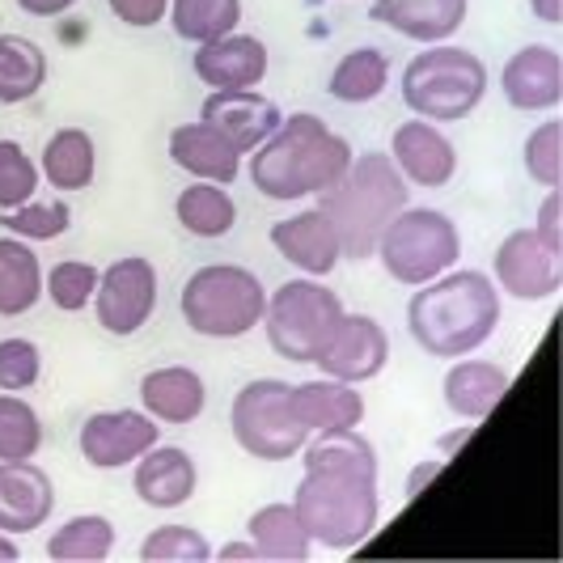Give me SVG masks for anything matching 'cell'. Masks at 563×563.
<instances>
[{
    "mask_svg": "<svg viewBox=\"0 0 563 563\" xmlns=\"http://www.w3.org/2000/svg\"><path fill=\"white\" fill-rule=\"evenodd\" d=\"M47 85V52L26 34H0V107H22Z\"/></svg>",
    "mask_w": 563,
    "mask_h": 563,
    "instance_id": "1f68e13d",
    "label": "cell"
},
{
    "mask_svg": "<svg viewBox=\"0 0 563 563\" xmlns=\"http://www.w3.org/2000/svg\"><path fill=\"white\" fill-rule=\"evenodd\" d=\"M157 441H162V423L148 411H132V407L93 411L77 432V450L93 471H123Z\"/></svg>",
    "mask_w": 563,
    "mask_h": 563,
    "instance_id": "7c38bea8",
    "label": "cell"
},
{
    "mask_svg": "<svg viewBox=\"0 0 563 563\" xmlns=\"http://www.w3.org/2000/svg\"><path fill=\"white\" fill-rule=\"evenodd\" d=\"M56 512V483L43 466L30 462H0V530L4 534H34Z\"/></svg>",
    "mask_w": 563,
    "mask_h": 563,
    "instance_id": "ac0fdd59",
    "label": "cell"
},
{
    "mask_svg": "<svg viewBox=\"0 0 563 563\" xmlns=\"http://www.w3.org/2000/svg\"><path fill=\"white\" fill-rule=\"evenodd\" d=\"M208 407V386L191 365H162L141 377V411L166 428L196 423Z\"/></svg>",
    "mask_w": 563,
    "mask_h": 563,
    "instance_id": "603a6c76",
    "label": "cell"
},
{
    "mask_svg": "<svg viewBox=\"0 0 563 563\" xmlns=\"http://www.w3.org/2000/svg\"><path fill=\"white\" fill-rule=\"evenodd\" d=\"M441 471H445V462H441V457H428V462H420V466L407 475V500H416V496H420L423 487L437 479Z\"/></svg>",
    "mask_w": 563,
    "mask_h": 563,
    "instance_id": "f6af8a7d",
    "label": "cell"
},
{
    "mask_svg": "<svg viewBox=\"0 0 563 563\" xmlns=\"http://www.w3.org/2000/svg\"><path fill=\"white\" fill-rule=\"evenodd\" d=\"M0 229L26 242H56L73 229V208L64 199H30L22 208L0 212Z\"/></svg>",
    "mask_w": 563,
    "mask_h": 563,
    "instance_id": "74e56055",
    "label": "cell"
},
{
    "mask_svg": "<svg viewBox=\"0 0 563 563\" xmlns=\"http://www.w3.org/2000/svg\"><path fill=\"white\" fill-rule=\"evenodd\" d=\"M13 4H18L26 18H43V22H47V18H64L68 9H77V0H13Z\"/></svg>",
    "mask_w": 563,
    "mask_h": 563,
    "instance_id": "ee69618b",
    "label": "cell"
},
{
    "mask_svg": "<svg viewBox=\"0 0 563 563\" xmlns=\"http://www.w3.org/2000/svg\"><path fill=\"white\" fill-rule=\"evenodd\" d=\"M38 162L26 153V144L18 141H0V212L9 208H22L38 196Z\"/></svg>",
    "mask_w": 563,
    "mask_h": 563,
    "instance_id": "f35d334b",
    "label": "cell"
},
{
    "mask_svg": "<svg viewBox=\"0 0 563 563\" xmlns=\"http://www.w3.org/2000/svg\"><path fill=\"white\" fill-rule=\"evenodd\" d=\"M98 267L85 258H59L52 272H43V297L56 306L59 313H81L93 306L98 292Z\"/></svg>",
    "mask_w": 563,
    "mask_h": 563,
    "instance_id": "8d00e7d4",
    "label": "cell"
},
{
    "mask_svg": "<svg viewBox=\"0 0 563 563\" xmlns=\"http://www.w3.org/2000/svg\"><path fill=\"white\" fill-rule=\"evenodd\" d=\"M199 487V466L196 457L183 450V445H153L148 453H141L132 462V492L141 496L144 508H183Z\"/></svg>",
    "mask_w": 563,
    "mask_h": 563,
    "instance_id": "ffe728a7",
    "label": "cell"
},
{
    "mask_svg": "<svg viewBox=\"0 0 563 563\" xmlns=\"http://www.w3.org/2000/svg\"><path fill=\"white\" fill-rule=\"evenodd\" d=\"M157 292H162V280H157L153 258H144V254L114 258L111 267H102V276H98L93 318L114 339L141 335L157 313Z\"/></svg>",
    "mask_w": 563,
    "mask_h": 563,
    "instance_id": "30bf717a",
    "label": "cell"
},
{
    "mask_svg": "<svg viewBox=\"0 0 563 563\" xmlns=\"http://www.w3.org/2000/svg\"><path fill=\"white\" fill-rule=\"evenodd\" d=\"M43 450V420L22 395L0 390V462H30Z\"/></svg>",
    "mask_w": 563,
    "mask_h": 563,
    "instance_id": "e575fe53",
    "label": "cell"
},
{
    "mask_svg": "<svg viewBox=\"0 0 563 563\" xmlns=\"http://www.w3.org/2000/svg\"><path fill=\"white\" fill-rule=\"evenodd\" d=\"M38 377H43V347L22 335L0 339V390L26 395L38 386Z\"/></svg>",
    "mask_w": 563,
    "mask_h": 563,
    "instance_id": "60d3db41",
    "label": "cell"
},
{
    "mask_svg": "<svg viewBox=\"0 0 563 563\" xmlns=\"http://www.w3.org/2000/svg\"><path fill=\"white\" fill-rule=\"evenodd\" d=\"M500 93L512 111H555L563 102V56L547 43H526L508 56Z\"/></svg>",
    "mask_w": 563,
    "mask_h": 563,
    "instance_id": "2e32d148",
    "label": "cell"
},
{
    "mask_svg": "<svg viewBox=\"0 0 563 563\" xmlns=\"http://www.w3.org/2000/svg\"><path fill=\"white\" fill-rule=\"evenodd\" d=\"M292 508L306 521L313 547L327 551H356L361 542L377 534L382 526V487L377 479H361V475H331V471H306L297 492H292Z\"/></svg>",
    "mask_w": 563,
    "mask_h": 563,
    "instance_id": "5b68a950",
    "label": "cell"
},
{
    "mask_svg": "<svg viewBox=\"0 0 563 563\" xmlns=\"http://www.w3.org/2000/svg\"><path fill=\"white\" fill-rule=\"evenodd\" d=\"M306 471H331V475H361V479H382L377 450L361 428H335V432H313L306 450L297 453Z\"/></svg>",
    "mask_w": 563,
    "mask_h": 563,
    "instance_id": "f1b7e54d",
    "label": "cell"
},
{
    "mask_svg": "<svg viewBox=\"0 0 563 563\" xmlns=\"http://www.w3.org/2000/svg\"><path fill=\"white\" fill-rule=\"evenodd\" d=\"M191 68L208 89H258L272 73V52L263 38L233 30L225 38L199 43Z\"/></svg>",
    "mask_w": 563,
    "mask_h": 563,
    "instance_id": "e0dca14e",
    "label": "cell"
},
{
    "mask_svg": "<svg viewBox=\"0 0 563 563\" xmlns=\"http://www.w3.org/2000/svg\"><path fill=\"white\" fill-rule=\"evenodd\" d=\"M390 89V56L382 47H352L331 68L327 93L343 107H368Z\"/></svg>",
    "mask_w": 563,
    "mask_h": 563,
    "instance_id": "4dcf8cb0",
    "label": "cell"
},
{
    "mask_svg": "<svg viewBox=\"0 0 563 563\" xmlns=\"http://www.w3.org/2000/svg\"><path fill=\"white\" fill-rule=\"evenodd\" d=\"M114 551V521L102 512H77L47 538V560L56 563H102Z\"/></svg>",
    "mask_w": 563,
    "mask_h": 563,
    "instance_id": "d6a6232c",
    "label": "cell"
},
{
    "mask_svg": "<svg viewBox=\"0 0 563 563\" xmlns=\"http://www.w3.org/2000/svg\"><path fill=\"white\" fill-rule=\"evenodd\" d=\"M373 258L382 263V272L395 284L420 288V284L437 280L450 267H457V258H462V233H457L450 212L407 203L395 221L382 229Z\"/></svg>",
    "mask_w": 563,
    "mask_h": 563,
    "instance_id": "ba28073f",
    "label": "cell"
},
{
    "mask_svg": "<svg viewBox=\"0 0 563 563\" xmlns=\"http://www.w3.org/2000/svg\"><path fill=\"white\" fill-rule=\"evenodd\" d=\"M144 563H208L212 542L196 526H162L141 542Z\"/></svg>",
    "mask_w": 563,
    "mask_h": 563,
    "instance_id": "ab89813d",
    "label": "cell"
},
{
    "mask_svg": "<svg viewBox=\"0 0 563 563\" xmlns=\"http://www.w3.org/2000/svg\"><path fill=\"white\" fill-rule=\"evenodd\" d=\"M530 13H534L542 26H560V22H563V0H530Z\"/></svg>",
    "mask_w": 563,
    "mask_h": 563,
    "instance_id": "bcb514c9",
    "label": "cell"
},
{
    "mask_svg": "<svg viewBox=\"0 0 563 563\" xmlns=\"http://www.w3.org/2000/svg\"><path fill=\"white\" fill-rule=\"evenodd\" d=\"M174 217L199 242H221L238 225V199H233V191H229L225 183L191 178L178 191V199H174Z\"/></svg>",
    "mask_w": 563,
    "mask_h": 563,
    "instance_id": "83f0119b",
    "label": "cell"
},
{
    "mask_svg": "<svg viewBox=\"0 0 563 563\" xmlns=\"http://www.w3.org/2000/svg\"><path fill=\"white\" fill-rule=\"evenodd\" d=\"M178 313L199 339H246L263 327L267 288L242 263H203L183 280Z\"/></svg>",
    "mask_w": 563,
    "mask_h": 563,
    "instance_id": "8992f818",
    "label": "cell"
},
{
    "mask_svg": "<svg viewBox=\"0 0 563 563\" xmlns=\"http://www.w3.org/2000/svg\"><path fill=\"white\" fill-rule=\"evenodd\" d=\"M18 555H22V551H18V542H13V534H4V530H0V560L9 563V560H18Z\"/></svg>",
    "mask_w": 563,
    "mask_h": 563,
    "instance_id": "681fc988",
    "label": "cell"
},
{
    "mask_svg": "<svg viewBox=\"0 0 563 563\" xmlns=\"http://www.w3.org/2000/svg\"><path fill=\"white\" fill-rule=\"evenodd\" d=\"M313 365L322 368V377H335L347 386H365L373 377H382L390 365V335L373 313L343 310L335 335L327 339V347L318 352Z\"/></svg>",
    "mask_w": 563,
    "mask_h": 563,
    "instance_id": "4fadbf2b",
    "label": "cell"
},
{
    "mask_svg": "<svg viewBox=\"0 0 563 563\" xmlns=\"http://www.w3.org/2000/svg\"><path fill=\"white\" fill-rule=\"evenodd\" d=\"M292 382L254 377L229 402V432L254 462H288L306 450L310 432L292 411Z\"/></svg>",
    "mask_w": 563,
    "mask_h": 563,
    "instance_id": "9c48e42d",
    "label": "cell"
},
{
    "mask_svg": "<svg viewBox=\"0 0 563 563\" xmlns=\"http://www.w3.org/2000/svg\"><path fill=\"white\" fill-rule=\"evenodd\" d=\"M166 22L183 43H212L242 26V0H169Z\"/></svg>",
    "mask_w": 563,
    "mask_h": 563,
    "instance_id": "836d02e7",
    "label": "cell"
},
{
    "mask_svg": "<svg viewBox=\"0 0 563 563\" xmlns=\"http://www.w3.org/2000/svg\"><path fill=\"white\" fill-rule=\"evenodd\" d=\"M563 251L547 246L534 229H512L505 242L496 246L492 258V280L500 288V297L512 301H551L560 292L563 272H560Z\"/></svg>",
    "mask_w": 563,
    "mask_h": 563,
    "instance_id": "8fae6325",
    "label": "cell"
},
{
    "mask_svg": "<svg viewBox=\"0 0 563 563\" xmlns=\"http://www.w3.org/2000/svg\"><path fill=\"white\" fill-rule=\"evenodd\" d=\"M560 212H563V196L560 191H547L542 196V203H538V212H534V233L547 242V246H555V251H563V221H560Z\"/></svg>",
    "mask_w": 563,
    "mask_h": 563,
    "instance_id": "7bdbcfd3",
    "label": "cell"
},
{
    "mask_svg": "<svg viewBox=\"0 0 563 563\" xmlns=\"http://www.w3.org/2000/svg\"><path fill=\"white\" fill-rule=\"evenodd\" d=\"M487 85H492V73L471 47L428 43L420 56L407 59V68L398 77V93H402V107L416 119L462 123L483 107Z\"/></svg>",
    "mask_w": 563,
    "mask_h": 563,
    "instance_id": "277c9868",
    "label": "cell"
},
{
    "mask_svg": "<svg viewBox=\"0 0 563 563\" xmlns=\"http://www.w3.org/2000/svg\"><path fill=\"white\" fill-rule=\"evenodd\" d=\"M407 203H411L407 178L398 174L390 153H377V148L356 153L335 187L318 196V208L331 217L339 233L343 258H352V263L373 258L382 229L390 225Z\"/></svg>",
    "mask_w": 563,
    "mask_h": 563,
    "instance_id": "3957f363",
    "label": "cell"
},
{
    "mask_svg": "<svg viewBox=\"0 0 563 563\" xmlns=\"http://www.w3.org/2000/svg\"><path fill=\"white\" fill-rule=\"evenodd\" d=\"M521 166L542 191H560L563 187V119L551 114L542 119L534 132L521 144Z\"/></svg>",
    "mask_w": 563,
    "mask_h": 563,
    "instance_id": "d590c367",
    "label": "cell"
},
{
    "mask_svg": "<svg viewBox=\"0 0 563 563\" xmlns=\"http://www.w3.org/2000/svg\"><path fill=\"white\" fill-rule=\"evenodd\" d=\"M212 555H217V560H258V547H254L251 538H246V542H225V547H221V551H212Z\"/></svg>",
    "mask_w": 563,
    "mask_h": 563,
    "instance_id": "7dc6e473",
    "label": "cell"
},
{
    "mask_svg": "<svg viewBox=\"0 0 563 563\" xmlns=\"http://www.w3.org/2000/svg\"><path fill=\"white\" fill-rule=\"evenodd\" d=\"M441 395L457 420L483 423L508 395V373L496 361H471V356H457L445 368V382H441Z\"/></svg>",
    "mask_w": 563,
    "mask_h": 563,
    "instance_id": "cb8c5ba5",
    "label": "cell"
},
{
    "mask_svg": "<svg viewBox=\"0 0 563 563\" xmlns=\"http://www.w3.org/2000/svg\"><path fill=\"white\" fill-rule=\"evenodd\" d=\"M267 238H272V251L280 254L284 263H292L301 276H318L322 280V276H331L339 263H343L339 233L331 225V217L318 203L276 221Z\"/></svg>",
    "mask_w": 563,
    "mask_h": 563,
    "instance_id": "9a60e30c",
    "label": "cell"
},
{
    "mask_svg": "<svg viewBox=\"0 0 563 563\" xmlns=\"http://www.w3.org/2000/svg\"><path fill=\"white\" fill-rule=\"evenodd\" d=\"M292 411L306 423V432H335V428H361L365 423V395L361 386H347L335 377H313L292 386Z\"/></svg>",
    "mask_w": 563,
    "mask_h": 563,
    "instance_id": "d4e9b609",
    "label": "cell"
},
{
    "mask_svg": "<svg viewBox=\"0 0 563 563\" xmlns=\"http://www.w3.org/2000/svg\"><path fill=\"white\" fill-rule=\"evenodd\" d=\"M38 174L52 191H89L98 174V144L85 128H59L43 144Z\"/></svg>",
    "mask_w": 563,
    "mask_h": 563,
    "instance_id": "484cf974",
    "label": "cell"
},
{
    "mask_svg": "<svg viewBox=\"0 0 563 563\" xmlns=\"http://www.w3.org/2000/svg\"><path fill=\"white\" fill-rule=\"evenodd\" d=\"M471 432H475V428H457V432H450V437H441V453H453L462 441H471Z\"/></svg>",
    "mask_w": 563,
    "mask_h": 563,
    "instance_id": "c3c4849f",
    "label": "cell"
},
{
    "mask_svg": "<svg viewBox=\"0 0 563 563\" xmlns=\"http://www.w3.org/2000/svg\"><path fill=\"white\" fill-rule=\"evenodd\" d=\"M43 301V263L34 242L4 233L0 238V318H22Z\"/></svg>",
    "mask_w": 563,
    "mask_h": 563,
    "instance_id": "f546056e",
    "label": "cell"
},
{
    "mask_svg": "<svg viewBox=\"0 0 563 563\" xmlns=\"http://www.w3.org/2000/svg\"><path fill=\"white\" fill-rule=\"evenodd\" d=\"M343 310L347 306L331 284H322L318 276H297V280H284L280 288L267 292L263 331H267V343L280 361L313 365L318 352L327 347V339L335 335Z\"/></svg>",
    "mask_w": 563,
    "mask_h": 563,
    "instance_id": "52a82bcc",
    "label": "cell"
},
{
    "mask_svg": "<svg viewBox=\"0 0 563 563\" xmlns=\"http://www.w3.org/2000/svg\"><path fill=\"white\" fill-rule=\"evenodd\" d=\"M107 9H111L123 26L153 30V26H162V22H166L169 0H107Z\"/></svg>",
    "mask_w": 563,
    "mask_h": 563,
    "instance_id": "b9f144b4",
    "label": "cell"
},
{
    "mask_svg": "<svg viewBox=\"0 0 563 563\" xmlns=\"http://www.w3.org/2000/svg\"><path fill=\"white\" fill-rule=\"evenodd\" d=\"M246 538L258 547V560L276 563H306L313 555V538L306 530V521L297 517L292 500H276L251 512L246 521Z\"/></svg>",
    "mask_w": 563,
    "mask_h": 563,
    "instance_id": "4316f807",
    "label": "cell"
},
{
    "mask_svg": "<svg viewBox=\"0 0 563 563\" xmlns=\"http://www.w3.org/2000/svg\"><path fill=\"white\" fill-rule=\"evenodd\" d=\"M500 318L505 297L496 280L475 267H450L445 276L420 284L407 301V331L432 361L475 356L496 335Z\"/></svg>",
    "mask_w": 563,
    "mask_h": 563,
    "instance_id": "6da1fadb",
    "label": "cell"
},
{
    "mask_svg": "<svg viewBox=\"0 0 563 563\" xmlns=\"http://www.w3.org/2000/svg\"><path fill=\"white\" fill-rule=\"evenodd\" d=\"M199 119H208L212 128H221L229 141H233V148L246 157L251 148H258V144L280 128L284 111L272 98H263L258 89H212L203 98V107H199Z\"/></svg>",
    "mask_w": 563,
    "mask_h": 563,
    "instance_id": "d6986e66",
    "label": "cell"
},
{
    "mask_svg": "<svg viewBox=\"0 0 563 563\" xmlns=\"http://www.w3.org/2000/svg\"><path fill=\"white\" fill-rule=\"evenodd\" d=\"M169 162L183 169L187 178H203V183H225L233 187L242 174V153L233 148L221 128H212L208 119L196 123H178L169 132Z\"/></svg>",
    "mask_w": 563,
    "mask_h": 563,
    "instance_id": "44dd1931",
    "label": "cell"
},
{
    "mask_svg": "<svg viewBox=\"0 0 563 563\" xmlns=\"http://www.w3.org/2000/svg\"><path fill=\"white\" fill-rule=\"evenodd\" d=\"M390 162L407 178V187L441 191L457 174V144L441 132V123H428V119L411 114L407 123H398L395 136H390Z\"/></svg>",
    "mask_w": 563,
    "mask_h": 563,
    "instance_id": "5bb4252c",
    "label": "cell"
},
{
    "mask_svg": "<svg viewBox=\"0 0 563 563\" xmlns=\"http://www.w3.org/2000/svg\"><path fill=\"white\" fill-rule=\"evenodd\" d=\"M352 144L327 128V119L313 111L284 114L280 128L267 141L246 153V174L254 191L276 203H297V199H318L331 191L343 169L352 166Z\"/></svg>",
    "mask_w": 563,
    "mask_h": 563,
    "instance_id": "7a4b0ae2",
    "label": "cell"
},
{
    "mask_svg": "<svg viewBox=\"0 0 563 563\" xmlns=\"http://www.w3.org/2000/svg\"><path fill=\"white\" fill-rule=\"evenodd\" d=\"M466 13H471V0H373L368 9L373 22H382L398 38H411L420 47L450 43L466 26Z\"/></svg>",
    "mask_w": 563,
    "mask_h": 563,
    "instance_id": "7402d4cb",
    "label": "cell"
}]
</instances>
